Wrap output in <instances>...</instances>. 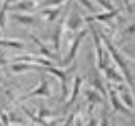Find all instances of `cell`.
Instances as JSON below:
<instances>
[{
	"instance_id": "7",
	"label": "cell",
	"mask_w": 135,
	"mask_h": 126,
	"mask_svg": "<svg viewBox=\"0 0 135 126\" xmlns=\"http://www.w3.org/2000/svg\"><path fill=\"white\" fill-rule=\"evenodd\" d=\"M42 66L40 65H32V63H25V62H14L11 63L10 70L14 73H20V71H27V70H41Z\"/></svg>"
},
{
	"instance_id": "1",
	"label": "cell",
	"mask_w": 135,
	"mask_h": 126,
	"mask_svg": "<svg viewBox=\"0 0 135 126\" xmlns=\"http://www.w3.org/2000/svg\"><path fill=\"white\" fill-rule=\"evenodd\" d=\"M99 34H100V38H101V39H103V42H104V45L107 46L108 52L111 53L113 59L117 62V65L120 66V69L122 70V73H124V77L127 78V83H128V86H129V88H131V87H132V76H131V70H129L128 65H127L125 59L122 57V55H121L120 52H118L117 49H115V46L113 45V42L110 41V39L104 35L103 32H99Z\"/></svg>"
},
{
	"instance_id": "15",
	"label": "cell",
	"mask_w": 135,
	"mask_h": 126,
	"mask_svg": "<svg viewBox=\"0 0 135 126\" xmlns=\"http://www.w3.org/2000/svg\"><path fill=\"white\" fill-rule=\"evenodd\" d=\"M13 20L18 21L20 24H24V25H34L37 23V18L32 15H20V14H13L11 15Z\"/></svg>"
},
{
	"instance_id": "21",
	"label": "cell",
	"mask_w": 135,
	"mask_h": 126,
	"mask_svg": "<svg viewBox=\"0 0 135 126\" xmlns=\"http://www.w3.org/2000/svg\"><path fill=\"white\" fill-rule=\"evenodd\" d=\"M63 0H46V2L41 6V8H46V7H58Z\"/></svg>"
},
{
	"instance_id": "18",
	"label": "cell",
	"mask_w": 135,
	"mask_h": 126,
	"mask_svg": "<svg viewBox=\"0 0 135 126\" xmlns=\"http://www.w3.org/2000/svg\"><path fill=\"white\" fill-rule=\"evenodd\" d=\"M7 8H8V2L4 0L2 8H0V29H4L6 28V13H7Z\"/></svg>"
},
{
	"instance_id": "23",
	"label": "cell",
	"mask_w": 135,
	"mask_h": 126,
	"mask_svg": "<svg viewBox=\"0 0 135 126\" xmlns=\"http://www.w3.org/2000/svg\"><path fill=\"white\" fill-rule=\"evenodd\" d=\"M94 87L97 88V91L100 90V92H101V94H103V95H105V90H104V86H103V84H101V81H100V78H99V77H96V78H94Z\"/></svg>"
},
{
	"instance_id": "2",
	"label": "cell",
	"mask_w": 135,
	"mask_h": 126,
	"mask_svg": "<svg viewBox=\"0 0 135 126\" xmlns=\"http://www.w3.org/2000/svg\"><path fill=\"white\" fill-rule=\"evenodd\" d=\"M89 28H90V31L93 34V41H94V46H96L97 66H99V69L103 70L104 69V52H103V44L100 42V34H99V31H97L91 24H89Z\"/></svg>"
},
{
	"instance_id": "11",
	"label": "cell",
	"mask_w": 135,
	"mask_h": 126,
	"mask_svg": "<svg viewBox=\"0 0 135 126\" xmlns=\"http://www.w3.org/2000/svg\"><path fill=\"white\" fill-rule=\"evenodd\" d=\"M80 87H82V77H79V76H78V77H76V80H75V86H73V91H72V97H70L69 102L66 104V108L72 107V105L76 102V98H78V95H79Z\"/></svg>"
},
{
	"instance_id": "17",
	"label": "cell",
	"mask_w": 135,
	"mask_h": 126,
	"mask_svg": "<svg viewBox=\"0 0 135 126\" xmlns=\"http://www.w3.org/2000/svg\"><path fill=\"white\" fill-rule=\"evenodd\" d=\"M86 97H87L89 102H91V104L103 102V98L100 97V94H99V91H97V90H87L86 91Z\"/></svg>"
},
{
	"instance_id": "6",
	"label": "cell",
	"mask_w": 135,
	"mask_h": 126,
	"mask_svg": "<svg viewBox=\"0 0 135 126\" xmlns=\"http://www.w3.org/2000/svg\"><path fill=\"white\" fill-rule=\"evenodd\" d=\"M42 69L46 70V71H49L51 74H54L55 77H58L59 80H61V86H62L61 101H65V98H66V91H68V88H66V73H65V71H62V70H58V69H54V67H49V66L42 67Z\"/></svg>"
},
{
	"instance_id": "10",
	"label": "cell",
	"mask_w": 135,
	"mask_h": 126,
	"mask_svg": "<svg viewBox=\"0 0 135 126\" xmlns=\"http://www.w3.org/2000/svg\"><path fill=\"white\" fill-rule=\"evenodd\" d=\"M41 14L45 17V20L48 21V23H54L55 20L58 18V15L61 14V8L59 7H51V8H42Z\"/></svg>"
},
{
	"instance_id": "5",
	"label": "cell",
	"mask_w": 135,
	"mask_h": 126,
	"mask_svg": "<svg viewBox=\"0 0 135 126\" xmlns=\"http://www.w3.org/2000/svg\"><path fill=\"white\" fill-rule=\"evenodd\" d=\"M110 99H111V105H113V111H114V112H122V113H125V115H128V116H132L131 109H128V108H127L125 105L120 101V98H118L115 90H111V91H110Z\"/></svg>"
},
{
	"instance_id": "13",
	"label": "cell",
	"mask_w": 135,
	"mask_h": 126,
	"mask_svg": "<svg viewBox=\"0 0 135 126\" xmlns=\"http://www.w3.org/2000/svg\"><path fill=\"white\" fill-rule=\"evenodd\" d=\"M35 7V2L34 0H23V2L14 4L10 7V10H21V11H28Z\"/></svg>"
},
{
	"instance_id": "14",
	"label": "cell",
	"mask_w": 135,
	"mask_h": 126,
	"mask_svg": "<svg viewBox=\"0 0 135 126\" xmlns=\"http://www.w3.org/2000/svg\"><path fill=\"white\" fill-rule=\"evenodd\" d=\"M31 38H32V41H34V42H35V44L38 45V48H40V50H41V53L44 55L45 57H48L49 60H55V59H58V57L55 56V55H54L52 52H51V50H49L48 48H46V46H45L44 44H42V42H41L40 39H38L37 36H31Z\"/></svg>"
},
{
	"instance_id": "26",
	"label": "cell",
	"mask_w": 135,
	"mask_h": 126,
	"mask_svg": "<svg viewBox=\"0 0 135 126\" xmlns=\"http://www.w3.org/2000/svg\"><path fill=\"white\" fill-rule=\"evenodd\" d=\"M48 115H49V112L46 109H41L40 111V116H48Z\"/></svg>"
},
{
	"instance_id": "20",
	"label": "cell",
	"mask_w": 135,
	"mask_h": 126,
	"mask_svg": "<svg viewBox=\"0 0 135 126\" xmlns=\"http://www.w3.org/2000/svg\"><path fill=\"white\" fill-rule=\"evenodd\" d=\"M0 46H10V48L21 49V48H24V44H23V42H18V41H6V39H0Z\"/></svg>"
},
{
	"instance_id": "4",
	"label": "cell",
	"mask_w": 135,
	"mask_h": 126,
	"mask_svg": "<svg viewBox=\"0 0 135 126\" xmlns=\"http://www.w3.org/2000/svg\"><path fill=\"white\" fill-rule=\"evenodd\" d=\"M63 25H65V17H62V18L58 21L56 27L54 29V48L56 50V57L61 56V39H62Z\"/></svg>"
},
{
	"instance_id": "27",
	"label": "cell",
	"mask_w": 135,
	"mask_h": 126,
	"mask_svg": "<svg viewBox=\"0 0 135 126\" xmlns=\"http://www.w3.org/2000/svg\"><path fill=\"white\" fill-rule=\"evenodd\" d=\"M125 4H127V7H128V10L129 11H132V6H131V0H124Z\"/></svg>"
},
{
	"instance_id": "16",
	"label": "cell",
	"mask_w": 135,
	"mask_h": 126,
	"mask_svg": "<svg viewBox=\"0 0 135 126\" xmlns=\"http://www.w3.org/2000/svg\"><path fill=\"white\" fill-rule=\"evenodd\" d=\"M103 70L105 71V76H107V78H110L111 81H115V83H124V77H122L121 74H118L117 71L113 69V67H104Z\"/></svg>"
},
{
	"instance_id": "9",
	"label": "cell",
	"mask_w": 135,
	"mask_h": 126,
	"mask_svg": "<svg viewBox=\"0 0 135 126\" xmlns=\"http://www.w3.org/2000/svg\"><path fill=\"white\" fill-rule=\"evenodd\" d=\"M121 10H117V8H114L113 11H107V13H104V14H96V15H91V17H86V20L87 23H91V21H108L110 18H113V17H115L118 13H120Z\"/></svg>"
},
{
	"instance_id": "19",
	"label": "cell",
	"mask_w": 135,
	"mask_h": 126,
	"mask_svg": "<svg viewBox=\"0 0 135 126\" xmlns=\"http://www.w3.org/2000/svg\"><path fill=\"white\" fill-rule=\"evenodd\" d=\"M121 99H122L121 102L125 104L128 109L134 108V98H132V95H131L129 92H122V94H121Z\"/></svg>"
},
{
	"instance_id": "8",
	"label": "cell",
	"mask_w": 135,
	"mask_h": 126,
	"mask_svg": "<svg viewBox=\"0 0 135 126\" xmlns=\"http://www.w3.org/2000/svg\"><path fill=\"white\" fill-rule=\"evenodd\" d=\"M38 95H41V97H49L51 95L49 86H48V81H46V80H42L41 84H40V87H38L35 91H31L30 94L23 97L21 99H27V98H31V97H38Z\"/></svg>"
},
{
	"instance_id": "22",
	"label": "cell",
	"mask_w": 135,
	"mask_h": 126,
	"mask_svg": "<svg viewBox=\"0 0 135 126\" xmlns=\"http://www.w3.org/2000/svg\"><path fill=\"white\" fill-rule=\"evenodd\" d=\"M79 2L82 3V4H83V6L86 7V8H89V10H90L91 13H94V11H96V7L93 6L91 0H79Z\"/></svg>"
},
{
	"instance_id": "3",
	"label": "cell",
	"mask_w": 135,
	"mask_h": 126,
	"mask_svg": "<svg viewBox=\"0 0 135 126\" xmlns=\"http://www.w3.org/2000/svg\"><path fill=\"white\" fill-rule=\"evenodd\" d=\"M86 34H87V29H83V31H80V32L78 34V36L75 38L73 44H72V46H70V50H69V53H68V56L62 60V65H63V66L69 65V63H72V62L75 60L76 55H78V49H79L80 44H82L83 38L86 36Z\"/></svg>"
},
{
	"instance_id": "25",
	"label": "cell",
	"mask_w": 135,
	"mask_h": 126,
	"mask_svg": "<svg viewBox=\"0 0 135 126\" xmlns=\"http://www.w3.org/2000/svg\"><path fill=\"white\" fill-rule=\"evenodd\" d=\"M101 126H108V118H107V115H103V119H101V123H100Z\"/></svg>"
},
{
	"instance_id": "24",
	"label": "cell",
	"mask_w": 135,
	"mask_h": 126,
	"mask_svg": "<svg viewBox=\"0 0 135 126\" xmlns=\"http://www.w3.org/2000/svg\"><path fill=\"white\" fill-rule=\"evenodd\" d=\"M96 2L99 3V4H101V6H103L104 8H107L108 11H113V10H114V6H113L111 3H108L107 0H96Z\"/></svg>"
},
{
	"instance_id": "28",
	"label": "cell",
	"mask_w": 135,
	"mask_h": 126,
	"mask_svg": "<svg viewBox=\"0 0 135 126\" xmlns=\"http://www.w3.org/2000/svg\"><path fill=\"white\" fill-rule=\"evenodd\" d=\"M75 126H83V125H82V119H80V118H78V120H76Z\"/></svg>"
},
{
	"instance_id": "12",
	"label": "cell",
	"mask_w": 135,
	"mask_h": 126,
	"mask_svg": "<svg viewBox=\"0 0 135 126\" xmlns=\"http://www.w3.org/2000/svg\"><path fill=\"white\" fill-rule=\"evenodd\" d=\"M66 25L70 31H76V29L82 25V18H80L76 13H72L69 15V18H68V21H66Z\"/></svg>"
}]
</instances>
